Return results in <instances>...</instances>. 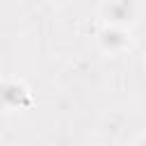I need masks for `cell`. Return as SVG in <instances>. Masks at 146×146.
Wrapping results in <instances>:
<instances>
[{"mask_svg": "<svg viewBox=\"0 0 146 146\" xmlns=\"http://www.w3.org/2000/svg\"><path fill=\"white\" fill-rule=\"evenodd\" d=\"M32 105L30 87L18 78H0V114H14Z\"/></svg>", "mask_w": 146, "mask_h": 146, "instance_id": "1", "label": "cell"}, {"mask_svg": "<svg viewBox=\"0 0 146 146\" xmlns=\"http://www.w3.org/2000/svg\"><path fill=\"white\" fill-rule=\"evenodd\" d=\"M96 46L103 55H121L132 46V32L128 27H112V25H103L96 32Z\"/></svg>", "mask_w": 146, "mask_h": 146, "instance_id": "3", "label": "cell"}, {"mask_svg": "<svg viewBox=\"0 0 146 146\" xmlns=\"http://www.w3.org/2000/svg\"><path fill=\"white\" fill-rule=\"evenodd\" d=\"M144 64H146V59H144Z\"/></svg>", "mask_w": 146, "mask_h": 146, "instance_id": "5", "label": "cell"}, {"mask_svg": "<svg viewBox=\"0 0 146 146\" xmlns=\"http://www.w3.org/2000/svg\"><path fill=\"white\" fill-rule=\"evenodd\" d=\"M132 146H146V132H141L139 137H135V141H132Z\"/></svg>", "mask_w": 146, "mask_h": 146, "instance_id": "4", "label": "cell"}, {"mask_svg": "<svg viewBox=\"0 0 146 146\" xmlns=\"http://www.w3.org/2000/svg\"><path fill=\"white\" fill-rule=\"evenodd\" d=\"M98 16L103 18V25L130 30L139 18V5L132 0H107L98 5Z\"/></svg>", "mask_w": 146, "mask_h": 146, "instance_id": "2", "label": "cell"}]
</instances>
